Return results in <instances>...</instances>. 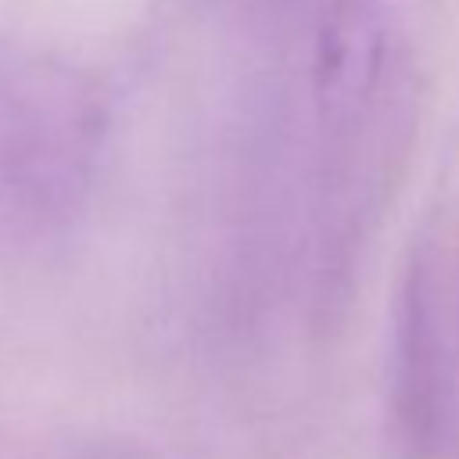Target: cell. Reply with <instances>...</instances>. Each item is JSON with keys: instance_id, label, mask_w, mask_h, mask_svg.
<instances>
[{"instance_id": "cell-1", "label": "cell", "mask_w": 459, "mask_h": 459, "mask_svg": "<svg viewBox=\"0 0 459 459\" xmlns=\"http://www.w3.org/2000/svg\"><path fill=\"white\" fill-rule=\"evenodd\" d=\"M316 273L333 294L351 280L402 176L412 136L405 50L369 0H341L319 32L316 72Z\"/></svg>"}, {"instance_id": "cell-2", "label": "cell", "mask_w": 459, "mask_h": 459, "mask_svg": "<svg viewBox=\"0 0 459 459\" xmlns=\"http://www.w3.org/2000/svg\"><path fill=\"white\" fill-rule=\"evenodd\" d=\"M104 143V104L68 65L0 61V251H29L82 212Z\"/></svg>"}, {"instance_id": "cell-3", "label": "cell", "mask_w": 459, "mask_h": 459, "mask_svg": "<svg viewBox=\"0 0 459 459\" xmlns=\"http://www.w3.org/2000/svg\"><path fill=\"white\" fill-rule=\"evenodd\" d=\"M437 294L434 251L416 244L394 294L387 434L394 459H445L455 420V348Z\"/></svg>"}, {"instance_id": "cell-4", "label": "cell", "mask_w": 459, "mask_h": 459, "mask_svg": "<svg viewBox=\"0 0 459 459\" xmlns=\"http://www.w3.org/2000/svg\"><path fill=\"white\" fill-rule=\"evenodd\" d=\"M455 323H459V305H455ZM455 344H459V330H455Z\"/></svg>"}]
</instances>
